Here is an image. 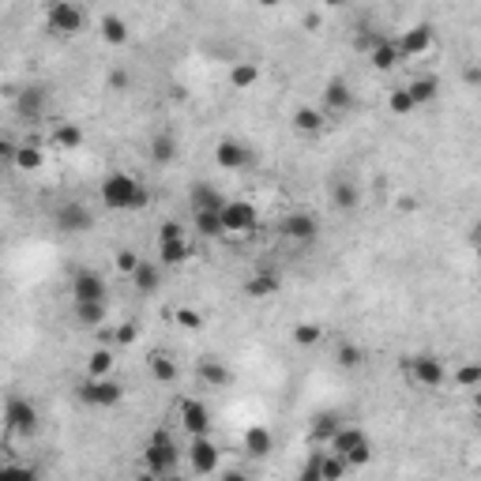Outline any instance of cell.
I'll return each instance as SVG.
<instances>
[{
    "label": "cell",
    "instance_id": "6da1fadb",
    "mask_svg": "<svg viewBox=\"0 0 481 481\" xmlns=\"http://www.w3.org/2000/svg\"><path fill=\"white\" fill-rule=\"evenodd\" d=\"M101 203H106L109 211H136V207H147L151 196L139 188L136 177H128V173H109V177L101 181Z\"/></svg>",
    "mask_w": 481,
    "mask_h": 481
},
{
    "label": "cell",
    "instance_id": "7a4b0ae2",
    "mask_svg": "<svg viewBox=\"0 0 481 481\" xmlns=\"http://www.w3.org/2000/svg\"><path fill=\"white\" fill-rule=\"evenodd\" d=\"M177 459H181V451L173 444L169 429H154L151 440H147V470L151 474H169L173 466H177Z\"/></svg>",
    "mask_w": 481,
    "mask_h": 481
},
{
    "label": "cell",
    "instance_id": "3957f363",
    "mask_svg": "<svg viewBox=\"0 0 481 481\" xmlns=\"http://www.w3.org/2000/svg\"><path fill=\"white\" fill-rule=\"evenodd\" d=\"M4 425H8L11 436H31V432L38 429V410H34V402L11 395V399L4 402Z\"/></svg>",
    "mask_w": 481,
    "mask_h": 481
},
{
    "label": "cell",
    "instance_id": "277c9868",
    "mask_svg": "<svg viewBox=\"0 0 481 481\" xmlns=\"http://www.w3.org/2000/svg\"><path fill=\"white\" fill-rule=\"evenodd\" d=\"M331 451H339V455H346L349 466H357V462H365L372 451H369V436L361 432V429H342L331 436Z\"/></svg>",
    "mask_w": 481,
    "mask_h": 481
},
{
    "label": "cell",
    "instance_id": "5b68a950",
    "mask_svg": "<svg viewBox=\"0 0 481 481\" xmlns=\"http://www.w3.org/2000/svg\"><path fill=\"white\" fill-rule=\"evenodd\" d=\"M49 31H56V34H79L83 31V8L76 4V0H53Z\"/></svg>",
    "mask_w": 481,
    "mask_h": 481
},
{
    "label": "cell",
    "instance_id": "8992f818",
    "mask_svg": "<svg viewBox=\"0 0 481 481\" xmlns=\"http://www.w3.org/2000/svg\"><path fill=\"white\" fill-rule=\"evenodd\" d=\"M256 222H259V214H256L252 203H244V199H229L222 207V226H226V233H233V237H237V233H252Z\"/></svg>",
    "mask_w": 481,
    "mask_h": 481
},
{
    "label": "cell",
    "instance_id": "52a82bcc",
    "mask_svg": "<svg viewBox=\"0 0 481 481\" xmlns=\"http://www.w3.org/2000/svg\"><path fill=\"white\" fill-rule=\"evenodd\" d=\"M79 395H83V402H91V406H116L124 399V387L116 380H106V376H91V380L79 387Z\"/></svg>",
    "mask_w": 481,
    "mask_h": 481
},
{
    "label": "cell",
    "instance_id": "ba28073f",
    "mask_svg": "<svg viewBox=\"0 0 481 481\" xmlns=\"http://www.w3.org/2000/svg\"><path fill=\"white\" fill-rule=\"evenodd\" d=\"M71 297H76V304H106V282H101V274L79 271L71 279Z\"/></svg>",
    "mask_w": 481,
    "mask_h": 481
},
{
    "label": "cell",
    "instance_id": "9c48e42d",
    "mask_svg": "<svg viewBox=\"0 0 481 481\" xmlns=\"http://www.w3.org/2000/svg\"><path fill=\"white\" fill-rule=\"evenodd\" d=\"M177 414H181V425L192 432V436H207L211 432V410L199 399H181L177 402Z\"/></svg>",
    "mask_w": 481,
    "mask_h": 481
},
{
    "label": "cell",
    "instance_id": "30bf717a",
    "mask_svg": "<svg viewBox=\"0 0 481 481\" xmlns=\"http://www.w3.org/2000/svg\"><path fill=\"white\" fill-rule=\"evenodd\" d=\"M282 233L289 241H301V244H312L319 237V222L309 214V211H294L282 218Z\"/></svg>",
    "mask_w": 481,
    "mask_h": 481
},
{
    "label": "cell",
    "instance_id": "8fae6325",
    "mask_svg": "<svg viewBox=\"0 0 481 481\" xmlns=\"http://www.w3.org/2000/svg\"><path fill=\"white\" fill-rule=\"evenodd\" d=\"M188 462H192L196 474H214V466H218V447H214V440H211V432H207V436H192Z\"/></svg>",
    "mask_w": 481,
    "mask_h": 481
},
{
    "label": "cell",
    "instance_id": "7c38bea8",
    "mask_svg": "<svg viewBox=\"0 0 481 481\" xmlns=\"http://www.w3.org/2000/svg\"><path fill=\"white\" fill-rule=\"evenodd\" d=\"M56 229L61 233H83V229H91L94 226V214L83 207V203H64L61 211H56Z\"/></svg>",
    "mask_w": 481,
    "mask_h": 481
},
{
    "label": "cell",
    "instance_id": "4fadbf2b",
    "mask_svg": "<svg viewBox=\"0 0 481 481\" xmlns=\"http://www.w3.org/2000/svg\"><path fill=\"white\" fill-rule=\"evenodd\" d=\"M410 376L421 384V387H440L444 380H447V372H444V365L436 357H429V354H421V357H414L410 361Z\"/></svg>",
    "mask_w": 481,
    "mask_h": 481
},
{
    "label": "cell",
    "instance_id": "5bb4252c",
    "mask_svg": "<svg viewBox=\"0 0 481 481\" xmlns=\"http://www.w3.org/2000/svg\"><path fill=\"white\" fill-rule=\"evenodd\" d=\"M214 162L222 166V169H244L252 162V151L244 147V143H237V139H222L214 147Z\"/></svg>",
    "mask_w": 481,
    "mask_h": 481
},
{
    "label": "cell",
    "instance_id": "9a60e30c",
    "mask_svg": "<svg viewBox=\"0 0 481 481\" xmlns=\"http://www.w3.org/2000/svg\"><path fill=\"white\" fill-rule=\"evenodd\" d=\"M349 106H354V91L346 86V79H331L324 86V109L334 116V113H346Z\"/></svg>",
    "mask_w": 481,
    "mask_h": 481
},
{
    "label": "cell",
    "instance_id": "2e32d148",
    "mask_svg": "<svg viewBox=\"0 0 481 481\" xmlns=\"http://www.w3.org/2000/svg\"><path fill=\"white\" fill-rule=\"evenodd\" d=\"M327 196H331V207L342 211V214L357 211V203H361V192H357L354 181H331V192Z\"/></svg>",
    "mask_w": 481,
    "mask_h": 481
},
{
    "label": "cell",
    "instance_id": "e0dca14e",
    "mask_svg": "<svg viewBox=\"0 0 481 481\" xmlns=\"http://www.w3.org/2000/svg\"><path fill=\"white\" fill-rule=\"evenodd\" d=\"M399 49H402V56H421V53H429V49H432V31H429V26H410V31H402Z\"/></svg>",
    "mask_w": 481,
    "mask_h": 481
},
{
    "label": "cell",
    "instance_id": "ac0fdd59",
    "mask_svg": "<svg viewBox=\"0 0 481 481\" xmlns=\"http://www.w3.org/2000/svg\"><path fill=\"white\" fill-rule=\"evenodd\" d=\"M372 68L376 71H391V68H395L399 61H402V49H399V41H391V38H380V41H376V46H372Z\"/></svg>",
    "mask_w": 481,
    "mask_h": 481
},
{
    "label": "cell",
    "instance_id": "d6986e66",
    "mask_svg": "<svg viewBox=\"0 0 481 481\" xmlns=\"http://www.w3.org/2000/svg\"><path fill=\"white\" fill-rule=\"evenodd\" d=\"M222 207H226V199H222L218 188H211V184H196L192 188V214H199V211H222Z\"/></svg>",
    "mask_w": 481,
    "mask_h": 481
},
{
    "label": "cell",
    "instance_id": "ffe728a7",
    "mask_svg": "<svg viewBox=\"0 0 481 481\" xmlns=\"http://www.w3.org/2000/svg\"><path fill=\"white\" fill-rule=\"evenodd\" d=\"M274 447V436H271V429L267 425H252L249 432H244V451H249V455H267V451Z\"/></svg>",
    "mask_w": 481,
    "mask_h": 481
},
{
    "label": "cell",
    "instance_id": "44dd1931",
    "mask_svg": "<svg viewBox=\"0 0 481 481\" xmlns=\"http://www.w3.org/2000/svg\"><path fill=\"white\" fill-rule=\"evenodd\" d=\"M147 365H151V376H154L158 384H173V380L181 376L177 361H173V357H166V354H154V357L147 361Z\"/></svg>",
    "mask_w": 481,
    "mask_h": 481
},
{
    "label": "cell",
    "instance_id": "7402d4cb",
    "mask_svg": "<svg viewBox=\"0 0 481 481\" xmlns=\"http://www.w3.org/2000/svg\"><path fill=\"white\" fill-rule=\"evenodd\" d=\"M274 289H279V279H274L271 271H259V274H252V279L244 282V294L249 297H271Z\"/></svg>",
    "mask_w": 481,
    "mask_h": 481
},
{
    "label": "cell",
    "instance_id": "603a6c76",
    "mask_svg": "<svg viewBox=\"0 0 481 481\" xmlns=\"http://www.w3.org/2000/svg\"><path fill=\"white\" fill-rule=\"evenodd\" d=\"M158 256H162L166 267L184 264V259H188V244H184V237H177V241H158Z\"/></svg>",
    "mask_w": 481,
    "mask_h": 481
},
{
    "label": "cell",
    "instance_id": "cb8c5ba5",
    "mask_svg": "<svg viewBox=\"0 0 481 481\" xmlns=\"http://www.w3.org/2000/svg\"><path fill=\"white\" fill-rule=\"evenodd\" d=\"M98 26H101V38H106L109 46H124V41H128V23L121 16H106Z\"/></svg>",
    "mask_w": 481,
    "mask_h": 481
},
{
    "label": "cell",
    "instance_id": "d4e9b609",
    "mask_svg": "<svg viewBox=\"0 0 481 481\" xmlns=\"http://www.w3.org/2000/svg\"><path fill=\"white\" fill-rule=\"evenodd\" d=\"M199 376H203L211 387H226V384H229V369L222 365V361H211V357L199 365Z\"/></svg>",
    "mask_w": 481,
    "mask_h": 481
},
{
    "label": "cell",
    "instance_id": "484cf974",
    "mask_svg": "<svg viewBox=\"0 0 481 481\" xmlns=\"http://www.w3.org/2000/svg\"><path fill=\"white\" fill-rule=\"evenodd\" d=\"M196 229L203 233V237H218V233H226L222 211H199V214H196Z\"/></svg>",
    "mask_w": 481,
    "mask_h": 481
},
{
    "label": "cell",
    "instance_id": "4316f807",
    "mask_svg": "<svg viewBox=\"0 0 481 481\" xmlns=\"http://www.w3.org/2000/svg\"><path fill=\"white\" fill-rule=\"evenodd\" d=\"M173 154H177V139H173L169 132L151 139V158H154V162H173Z\"/></svg>",
    "mask_w": 481,
    "mask_h": 481
},
{
    "label": "cell",
    "instance_id": "83f0119b",
    "mask_svg": "<svg viewBox=\"0 0 481 481\" xmlns=\"http://www.w3.org/2000/svg\"><path fill=\"white\" fill-rule=\"evenodd\" d=\"M53 143H56L61 151H76V147H83V132H79L76 124H61V128L53 132Z\"/></svg>",
    "mask_w": 481,
    "mask_h": 481
},
{
    "label": "cell",
    "instance_id": "f1b7e54d",
    "mask_svg": "<svg viewBox=\"0 0 481 481\" xmlns=\"http://www.w3.org/2000/svg\"><path fill=\"white\" fill-rule=\"evenodd\" d=\"M324 121H327V116L319 113V109H297V113H294L297 132H319V128H324Z\"/></svg>",
    "mask_w": 481,
    "mask_h": 481
},
{
    "label": "cell",
    "instance_id": "f546056e",
    "mask_svg": "<svg viewBox=\"0 0 481 481\" xmlns=\"http://www.w3.org/2000/svg\"><path fill=\"white\" fill-rule=\"evenodd\" d=\"M132 279H136V289H139V294H151V289H158V271H154L151 264H143V259H139V267L132 271Z\"/></svg>",
    "mask_w": 481,
    "mask_h": 481
},
{
    "label": "cell",
    "instance_id": "4dcf8cb0",
    "mask_svg": "<svg viewBox=\"0 0 481 481\" xmlns=\"http://www.w3.org/2000/svg\"><path fill=\"white\" fill-rule=\"evenodd\" d=\"M387 106H391V113H395V116H406V113H414V109H417V101H414V98H410V91L402 86V91H391Z\"/></svg>",
    "mask_w": 481,
    "mask_h": 481
},
{
    "label": "cell",
    "instance_id": "1f68e13d",
    "mask_svg": "<svg viewBox=\"0 0 481 481\" xmlns=\"http://www.w3.org/2000/svg\"><path fill=\"white\" fill-rule=\"evenodd\" d=\"M406 91H410V98L417 101V106H425V101L436 98V79H414Z\"/></svg>",
    "mask_w": 481,
    "mask_h": 481
},
{
    "label": "cell",
    "instance_id": "d6a6232c",
    "mask_svg": "<svg viewBox=\"0 0 481 481\" xmlns=\"http://www.w3.org/2000/svg\"><path fill=\"white\" fill-rule=\"evenodd\" d=\"M229 79H233V86H241V91H249V86L259 79V68L256 64H237L229 71Z\"/></svg>",
    "mask_w": 481,
    "mask_h": 481
},
{
    "label": "cell",
    "instance_id": "836d02e7",
    "mask_svg": "<svg viewBox=\"0 0 481 481\" xmlns=\"http://www.w3.org/2000/svg\"><path fill=\"white\" fill-rule=\"evenodd\" d=\"M319 339H324V327L319 324H297L294 327V342L297 346H316Z\"/></svg>",
    "mask_w": 481,
    "mask_h": 481
},
{
    "label": "cell",
    "instance_id": "e575fe53",
    "mask_svg": "<svg viewBox=\"0 0 481 481\" xmlns=\"http://www.w3.org/2000/svg\"><path fill=\"white\" fill-rule=\"evenodd\" d=\"M109 369H113V354L109 349H94L91 361H86V372L91 376H109Z\"/></svg>",
    "mask_w": 481,
    "mask_h": 481
},
{
    "label": "cell",
    "instance_id": "d590c367",
    "mask_svg": "<svg viewBox=\"0 0 481 481\" xmlns=\"http://www.w3.org/2000/svg\"><path fill=\"white\" fill-rule=\"evenodd\" d=\"M451 380H455L459 387H466V391H477L481 387V365H462Z\"/></svg>",
    "mask_w": 481,
    "mask_h": 481
},
{
    "label": "cell",
    "instance_id": "8d00e7d4",
    "mask_svg": "<svg viewBox=\"0 0 481 481\" xmlns=\"http://www.w3.org/2000/svg\"><path fill=\"white\" fill-rule=\"evenodd\" d=\"M334 361H339L342 369H357V365H361V349H357L354 342H342L339 354H334Z\"/></svg>",
    "mask_w": 481,
    "mask_h": 481
},
{
    "label": "cell",
    "instance_id": "74e56055",
    "mask_svg": "<svg viewBox=\"0 0 481 481\" xmlns=\"http://www.w3.org/2000/svg\"><path fill=\"white\" fill-rule=\"evenodd\" d=\"M16 166H19V169H38V166H41V151L26 143V147H19V154H16Z\"/></svg>",
    "mask_w": 481,
    "mask_h": 481
},
{
    "label": "cell",
    "instance_id": "f35d334b",
    "mask_svg": "<svg viewBox=\"0 0 481 481\" xmlns=\"http://www.w3.org/2000/svg\"><path fill=\"white\" fill-rule=\"evenodd\" d=\"M19 113L38 116V113H41V91H23V94H19Z\"/></svg>",
    "mask_w": 481,
    "mask_h": 481
},
{
    "label": "cell",
    "instance_id": "ab89813d",
    "mask_svg": "<svg viewBox=\"0 0 481 481\" xmlns=\"http://www.w3.org/2000/svg\"><path fill=\"white\" fill-rule=\"evenodd\" d=\"M76 312H79V319L83 324H101V316H106V304H76Z\"/></svg>",
    "mask_w": 481,
    "mask_h": 481
},
{
    "label": "cell",
    "instance_id": "60d3db41",
    "mask_svg": "<svg viewBox=\"0 0 481 481\" xmlns=\"http://www.w3.org/2000/svg\"><path fill=\"white\" fill-rule=\"evenodd\" d=\"M334 432H339V417H319L316 421V440H327L331 444Z\"/></svg>",
    "mask_w": 481,
    "mask_h": 481
},
{
    "label": "cell",
    "instance_id": "b9f144b4",
    "mask_svg": "<svg viewBox=\"0 0 481 481\" xmlns=\"http://www.w3.org/2000/svg\"><path fill=\"white\" fill-rule=\"evenodd\" d=\"M177 324H181L184 331H199L203 319H199V312H192V309H177Z\"/></svg>",
    "mask_w": 481,
    "mask_h": 481
},
{
    "label": "cell",
    "instance_id": "7bdbcfd3",
    "mask_svg": "<svg viewBox=\"0 0 481 481\" xmlns=\"http://www.w3.org/2000/svg\"><path fill=\"white\" fill-rule=\"evenodd\" d=\"M136 267H139V256H136V252H128V249H124V252H116V271L132 274Z\"/></svg>",
    "mask_w": 481,
    "mask_h": 481
},
{
    "label": "cell",
    "instance_id": "ee69618b",
    "mask_svg": "<svg viewBox=\"0 0 481 481\" xmlns=\"http://www.w3.org/2000/svg\"><path fill=\"white\" fill-rule=\"evenodd\" d=\"M177 237H184L181 222H166L162 229H158V241H177Z\"/></svg>",
    "mask_w": 481,
    "mask_h": 481
},
{
    "label": "cell",
    "instance_id": "f6af8a7d",
    "mask_svg": "<svg viewBox=\"0 0 481 481\" xmlns=\"http://www.w3.org/2000/svg\"><path fill=\"white\" fill-rule=\"evenodd\" d=\"M132 339H136V327H132V324L116 327V342H132Z\"/></svg>",
    "mask_w": 481,
    "mask_h": 481
},
{
    "label": "cell",
    "instance_id": "bcb514c9",
    "mask_svg": "<svg viewBox=\"0 0 481 481\" xmlns=\"http://www.w3.org/2000/svg\"><path fill=\"white\" fill-rule=\"evenodd\" d=\"M0 154H4V158H16L19 151H16V143H11V139H4V143H0Z\"/></svg>",
    "mask_w": 481,
    "mask_h": 481
},
{
    "label": "cell",
    "instance_id": "7dc6e473",
    "mask_svg": "<svg viewBox=\"0 0 481 481\" xmlns=\"http://www.w3.org/2000/svg\"><path fill=\"white\" fill-rule=\"evenodd\" d=\"M324 4H331V8H346L349 0H324Z\"/></svg>",
    "mask_w": 481,
    "mask_h": 481
},
{
    "label": "cell",
    "instance_id": "c3c4849f",
    "mask_svg": "<svg viewBox=\"0 0 481 481\" xmlns=\"http://www.w3.org/2000/svg\"><path fill=\"white\" fill-rule=\"evenodd\" d=\"M256 4H264V8H274V4H282V0H256Z\"/></svg>",
    "mask_w": 481,
    "mask_h": 481
},
{
    "label": "cell",
    "instance_id": "681fc988",
    "mask_svg": "<svg viewBox=\"0 0 481 481\" xmlns=\"http://www.w3.org/2000/svg\"><path fill=\"white\" fill-rule=\"evenodd\" d=\"M76 4H86V0H76Z\"/></svg>",
    "mask_w": 481,
    "mask_h": 481
}]
</instances>
